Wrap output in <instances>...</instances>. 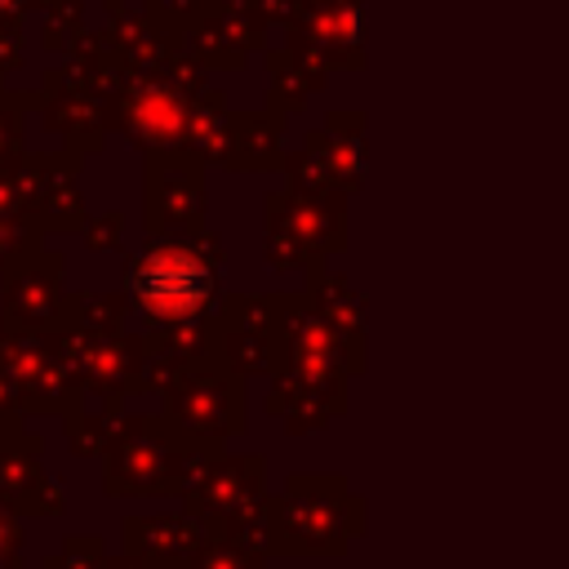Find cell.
<instances>
[{"label": "cell", "mask_w": 569, "mask_h": 569, "mask_svg": "<svg viewBox=\"0 0 569 569\" xmlns=\"http://www.w3.org/2000/svg\"><path fill=\"white\" fill-rule=\"evenodd\" d=\"M365 533V502L338 476H293L280 498H267V556H342Z\"/></svg>", "instance_id": "obj_1"}, {"label": "cell", "mask_w": 569, "mask_h": 569, "mask_svg": "<svg viewBox=\"0 0 569 569\" xmlns=\"http://www.w3.org/2000/svg\"><path fill=\"white\" fill-rule=\"evenodd\" d=\"M253 498H262V458L218 462V467H209V471L182 493L187 516H191L204 533H209L227 511H236V507H244V502H253Z\"/></svg>", "instance_id": "obj_2"}, {"label": "cell", "mask_w": 569, "mask_h": 569, "mask_svg": "<svg viewBox=\"0 0 569 569\" xmlns=\"http://www.w3.org/2000/svg\"><path fill=\"white\" fill-rule=\"evenodd\" d=\"M36 445L18 440V445L0 449V507H9L18 516H53L62 507L58 489L40 476V449Z\"/></svg>", "instance_id": "obj_3"}, {"label": "cell", "mask_w": 569, "mask_h": 569, "mask_svg": "<svg viewBox=\"0 0 569 569\" xmlns=\"http://www.w3.org/2000/svg\"><path fill=\"white\" fill-rule=\"evenodd\" d=\"M204 529L191 516H129L124 520V551L147 560L182 565L200 547Z\"/></svg>", "instance_id": "obj_4"}, {"label": "cell", "mask_w": 569, "mask_h": 569, "mask_svg": "<svg viewBox=\"0 0 569 569\" xmlns=\"http://www.w3.org/2000/svg\"><path fill=\"white\" fill-rule=\"evenodd\" d=\"M182 569H267V560L253 551H240L222 538H200V547L182 560Z\"/></svg>", "instance_id": "obj_5"}, {"label": "cell", "mask_w": 569, "mask_h": 569, "mask_svg": "<svg viewBox=\"0 0 569 569\" xmlns=\"http://www.w3.org/2000/svg\"><path fill=\"white\" fill-rule=\"evenodd\" d=\"M107 551L98 538H67L58 556H44L40 569H102Z\"/></svg>", "instance_id": "obj_6"}, {"label": "cell", "mask_w": 569, "mask_h": 569, "mask_svg": "<svg viewBox=\"0 0 569 569\" xmlns=\"http://www.w3.org/2000/svg\"><path fill=\"white\" fill-rule=\"evenodd\" d=\"M18 551H22V525L13 520V511H9V507H0V565L22 560Z\"/></svg>", "instance_id": "obj_7"}, {"label": "cell", "mask_w": 569, "mask_h": 569, "mask_svg": "<svg viewBox=\"0 0 569 569\" xmlns=\"http://www.w3.org/2000/svg\"><path fill=\"white\" fill-rule=\"evenodd\" d=\"M102 569H182V565L147 560V556H129V551H120V556H107V560H102Z\"/></svg>", "instance_id": "obj_8"}, {"label": "cell", "mask_w": 569, "mask_h": 569, "mask_svg": "<svg viewBox=\"0 0 569 569\" xmlns=\"http://www.w3.org/2000/svg\"><path fill=\"white\" fill-rule=\"evenodd\" d=\"M0 569H22V560H9V565H0Z\"/></svg>", "instance_id": "obj_9"}]
</instances>
